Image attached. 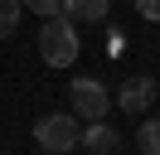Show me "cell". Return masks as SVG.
<instances>
[{"label":"cell","instance_id":"1","mask_svg":"<svg viewBox=\"0 0 160 155\" xmlns=\"http://www.w3.org/2000/svg\"><path fill=\"white\" fill-rule=\"evenodd\" d=\"M82 53V44H78V24H73L68 15H49L44 19V29H39V58L49 68H73V58Z\"/></svg>","mask_w":160,"mask_h":155},{"label":"cell","instance_id":"2","mask_svg":"<svg viewBox=\"0 0 160 155\" xmlns=\"http://www.w3.org/2000/svg\"><path fill=\"white\" fill-rule=\"evenodd\" d=\"M78 141H82V126L73 121L68 112H53V116H44V121H34V145H39V150H49V155L73 150Z\"/></svg>","mask_w":160,"mask_h":155},{"label":"cell","instance_id":"3","mask_svg":"<svg viewBox=\"0 0 160 155\" xmlns=\"http://www.w3.org/2000/svg\"><path fill=\"white\" fill-rule=\"evenodd\" d=\"M68 92H73V116H78V121H107L112 92L97 82V78H73Z\"/></svg>","mask_w":160,"mask_h":155},{"label":"cell","instance_id":"4","mask_svg":"<svg viewBox=\"0 0 160 155\" xmlns=\"http://www.w3.org/2000/svg\"><path fill=\"white\" fill-rule=\"evenodd\" d=\"M155 78H126V82H121V92H117V107L126 116H146L150 112V102H155Z\"/></svg>","mask_w":160,"mask_h":155},{"label":"cell","instance_id":"5","mask_svg":"<svg viewBox=\"0 0 160 155\" xmlns=\"http://www.w3.org/2000/svg\"><path fill=\"white\" fill-rule=\"evenodd\" d=\"M82 150H88V155H117L121 150V136L117 131H112V126L107 121H88V126H82Z\"/></svg>","mask_w":160,"mask_h":155},{"label":"cell","instance_id":"6","mask_svg":"<svg viewBox=\"0 0 160 155\" xmlns=\"http://www.w3.org/2000/svg\"><path fill=\"white\" fill-rule=\"evenodd\" d=\"M107 5L112 0H63V15L73 24H102L107 19Z\"/></svg>","mask_w":160,"mask_h":155},{"label":"cell","instance_id":"7","mask_svg":"<svg viewBox=\"0 0 160 155\" xmlns=\"http://www.w3.org/2000/svg\"><path fill=\"white\" fill-rule=\"evenodd\" d=\"M20 15H24V0H0V39L20 29Z\"/></svg>","mask_w":160,"mask_h":155},{"label":"cell","instance_id":"8","mask_svg":"<svg viewBox=\"0 0 160 155\" xmlns=\"http://www.w3.org/2000/svg\"><path fill=\"white\" fill-rule=\"evenodd\" d=\"M136 141H141V155H160V121L155 116L136 126Z\"/></svg>","mask_w":160,"mask_h":155},{"label":"cell","instance_id":"9","mask_svg":"<svg viewBox=\"0 0 160 155\" xmlns=\"http://www.w3.org/2000/svg\"><path fill=\"white\" fill-rule=\"evenodd\" d=\"M24 10H34V15L49 19V15H58V10H63V0H24Z\"/></svg>","mask_w":160,"mask_h":155},{"label":"cell","instance_id":"10","mask_svg":"<svg viewBox=\"0 0 160 155\" xmlns=\"http://www.w3.org/2000/svg\"><path fill=\"white\" fill-rule=\"evenodd\" d=\"M136 10H141V19H160V0H136Z\"/></svg>","mask_w":160,"mask_h":155}]
</instances>
